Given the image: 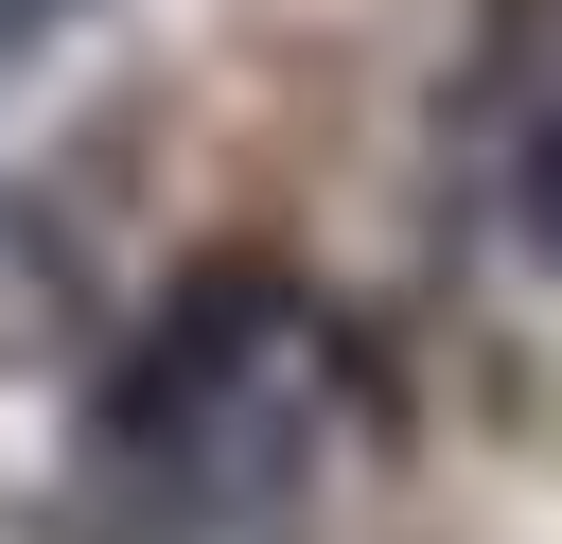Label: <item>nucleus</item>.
I'll return each instance as SVG.
<instances>
[{
	"label": "nucleus",
	"mask_w": 562,
	"mask_h": 544,
	"mask_svg": "<svg viewBox=\"0 0 562 544\" xmlns=\"http://www.w3.org/2000/svg\"><path fill=\"white\" fill-rule=\"evenodd\" d=\"M351 439H369V333L334 316V281L281 246H211L88 369L53 526L70 544H299Z\"/></svg>",
	"instance_id": "1"
},
{
	"label": "nucleus",
	"mask_w": 562,
	"mask_h": 544,
	"mask_svg": "<svg viewBox=\"0 0 562 544\" xmlns=\"http://www.w3.org/2000/svg\"><path fill=\"white\" fill-rule=\"evenodd\" d=\"M70 18H88V0H0V70H18L35 35H70Z\"/></svg>",
	"instance_id": "2"
}]
</instances>
